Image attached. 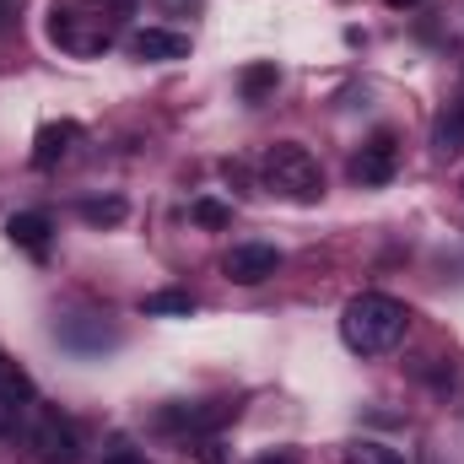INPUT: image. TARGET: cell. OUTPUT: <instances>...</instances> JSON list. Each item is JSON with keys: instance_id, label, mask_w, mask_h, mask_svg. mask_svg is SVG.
<instances>
[{"instance_id": "18", "label": "cell", "mask_w": 464, "mask_h": 464, "mask_svg": "<svg viewBox=\"0 0 464 464\" xmlns=\"http://www.w3.org/2000/svg\"><path fill=\"white\" fill-rule=\"evenodd\" d=\"M200 227H227L232 222V206H222V200H195V211H189Z\"/></svg>"}, {"instance_id": "10", "label": "cell", "mask_w": 464, "mask_h": 464, "mask_svg": "<svg viewBox=\"0 0 464 464\" xmlns=\"http://www.w3.org/2000/svg\"><path fill=\"white\" fill-rule=\"evenodd\" d=\"M82 140V124L76 119H60V124H44L38 140H33V168H54L71 146Z\"/></svg>"}, {"instance_id": "8", "label": "cell", "mask_w": 464, "mask_h": 464, "mask_svg": "<svg viewBox=\"0 0 464 464\" xmlns=\"http://www.w3.org/2000/svg\"><path fill=\"white\" fill-rule=\"evenodd\" d=\"M5 237L22 248V254H33V259H49V243H54V222L44 217V211H16L11 222H5Z\"/></svg>"}, {"instance_id": "19", "label": "cell", "mask_w": 464, "mask_h": 464, "mask_svg": "<svg viewBox=\"0 0 464 464\" xmlns=\"http://www.w3.org/2000/svg\"><path fill=\"white\" fill-rule=\"evenodd\" d=\"M103 464H146V454H140V449H130V443H124V438H119L114 449H109V454H103Z\"/></svg>"}, {"instance_id": "20", "label": "cell", "mask_w": 464, "mask_h": 464, "mask_svg": "<svg viewBox=\"0 0 464 464\" xmlns=\"http://www.w3.org/2000/svg\"><path fill=\"white\" fill-rule=\"evenodd\" d=\"M16 27V0H0V33Z\"/></svg>"}, {"instance_id": "17", "label": "cell", "mask_w": 464, "mask_h": 464, "mask_svg": "<svg viewBox=\"0 0 464 464\" xmlns=\"http://www.w3.org/2000/svg\"><path fill=\"white\" fill-rule=\"evenodd\" d=\"M346 464H405V454H400V449H389V443L362 438V443H351V449H346Z\"/></svg>"}, {"instance_id": "15", "label": "cell", "mask_w": 464, "mask_h": 464, "mask_svg": "<svg viewBox=\"0 0 464 464\" xmlns=\"http://www.w3.org/2000/svg\"><path fill=\"white\" fill-rule=\"evenodd\" d=\"M124 211H130V206H124L119 195H103V200H82V206H76V217H82L87 227H119V222H124Z\"/></svg>"}, {"instance_id": "21", "label": "cell", "mask_w": 464, "mask_h": 464, "mask_svg": "<svg viewBox=\"0 0 464 464\" xmlns=\"http://www.w3.org/2000/svg\"><path fill=\"white\" fill-rule=\"evenodd\" d=\"M254 464H297V454H292V449H281V454H265V459H254Z\"/></svg>"}, {"instance_id": "13", "label": "cell", "mask_w": 464, "mask_h": 464, "mask_svg": "<svg viewBox=\"0 0 464 464\" xmlns=\"http://www.w3.org/2000/svg\"><path fill=\"white\" fill-rule=\"evenodd\" d=\"M432 140H438V151H443V157H459V151H464V98H459V103H449V109L438 114Z\"/></svg>"}, {"instance_id": "9", "label": "cell", "mask_w": 464, "mask_h": 464, "mask_svg": "<svg viewBox=\"0 0 464 464\" xmlns=\"http://www.w3.org/2000/svg\"><path fill=\"white\" fill-rule=\"evenodd\" d=\"M130 54L135 60H189V38L168 33V27H140V33H130Z\"/></svg>"}, {"instance_id": "3", "label": "cell", "mask_w": 464, "mask_h": 464, "mask_svg": "<svg viewBox=\"0 0 464 464\" xmlns=\"http://www.w3.org/2000/svg\"><path fill=\"white\" fill-rule=\"evenodd\" d=\"M259 173H265V189L281 195V200H292V206H314V200L324 195L319 157H314L308 146H297V140H276V146L265 151Z\"/></svg>"}, {"instance_id": "12", "label": "cell", "mask_w": 464, "mask_h": 464, "mask_svg": "<svg viewBox=\"0 0 464 464\" xmlns=\"http://www.w3.org/2000/svg\"><path fill=\"white\" fill-rule=\"evenodd\" d=\"M54 335H60V346H71V351H103L119 341L114 330L98 324V319H65V324H54Z\"/></svg>"}, {"instance_id": "11", "label": "cell", "mask_w": 464, "mask_h": 464, "mask_svg": "<svg viewBox=\"0 0 464 464\" xmlns=\"http://www.w3.org/2000/svg\"><path fill=\"white\" fill-rule=\"evenodd\" d=\"M38 400V389H33V378H27V367L16 362V356H5L0 351V411H22V405H33Z\"/></svg>"}, {"instance_id": "6", "label": "cell", "mask_w": 464, "mask_h": 464, "mask_svg": "<svg viewBox=\"0 0 464 464\" xmlns=\"http://www.w3.org/2000/svg\"><path fill=\"white\" fill-rule=\"evenodd\" d=\"M222 270H227V281H237V286H259V281H270L281 270V248H270V243H232Z\"/></svg>"}, {"instance_id": "1", "label": "cell", "mask_w": 464, "mask_h": 464, "mask_svg": "<svg viewBox=\"0 0 464 464\" xmlns=\"http://www.w3.org/2000/svg\"><path fill=\"white\" fill-rule=\"evenodd\" d=\"M124 16L130 0H49V44L76 60H92L119 38Z\"/></svg>"}, {"instance_id": "16", "label": "cell", "mask_w": 464, "mask_h": 464, "mask_svg": "<svg viewBox=\"0 0 464 464\" xmlns=\"http://www.w3.org/2000/svg\"><path fill=\"white\" fill-rule=\"evenodd\" d=\"M276 82H281L276 60H265V65H248V71L237 76V87H243V98H248V103H259L265 92H276Z\"/></svg>"}, {"instance_id": "2", "label": "cell", "mask_w": 464, "mask_h": 464, "mask_svg": "<svg viewBox=\"0 0 464 464\" xmlns=\"http://www.w3.org/2000/svg\"><path fill=\"white\" fill-rule=\"evenodd\" d=\"M405 330H411L405 303H394V297H383V292L351 297L346 314H341V341H346L356 356H383V351H394L405 341Z\"/></svg>"}, {"instance_id": "22", "label": "cell", "mask_w": 464, "mask_h": 464, "mask_svg": "<svg viewBox=\"0 0 464 464\" xmlns=\"http://www.w3.org/2000/svg\"><path fill=\"white\" fill-rule=\"evenodd\" d=\"M389 5H394V11H405V5H421V0H389Z\"/></svg>"}, {"instance_id": "7", "label": "cell", "mask_w": 464, "mask_h": 464, "mask_svg": "<svg viewBox=\"0 0 464 464\" xmlns=\"http://www.w3.org/2000/svg\"><path fill=\"white\" fill-rule=\"evenodd\" d=\"M394 168H400V146H394V135L383 130V135H372L356 157H351V179L356 184H389L394 179Z\"/></svg>"}, {"instance_id": "4", "label": "cell", "mask_w": 464, "mask_h": 464, "mask_svg": "<svg viewBox=\"0 0 464 464\" xmlns=\"http://www.w3.org/2000/svg\"><path fill=\"white\" fill-rule=\"evenodd\" d=\"M16 438H22V449H27V459L33 464H76L82 459L76 427H71L60 411L38 405V400L16 411Z\"/></svg>"}, {"instance_id": "14", "label": "cell", "mask_w": 464, "mask_h": 464, "mask_svg": "<svg viewBox=\"0 0 464 464\" xmlns=\"http://www.w3.org/2000/svg\"><path fill=\"white\" fill-rule=\"evenodd\" d=\"M140 314H146V319H162V314L189 319V314H195V297H189V292H173V286H168V292H146V297H140Z\"/></svg>"}, {"instance_id": "5", "label": "cell", "mask_w": 464, "mask_h": 464, "mask_svg": "<svg viewBox=\"0 0 464 464\" xmlns=\"http://www.w3.org/2000/svg\"><path fill=\"white\" fill-rule=\"evenodd\" d=\"M232 411H237V405H227V400H206V405H162V411H157V427H162V432H184V438H206V432H217L222 421H232Z\"/></svg>"}]
</instances>
